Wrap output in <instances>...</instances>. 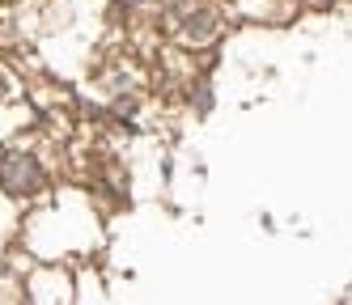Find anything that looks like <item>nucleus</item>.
<instances>
[{
    "mask_svg": "<svg viewBox=\"0 0 352 305\" xmlns=\"http://www.w3.org/2000/svg\"><path fill=\"white\" fill-rule=\"evenodd\" d=\"M0 178H5L13 191H30V187H38V170H34V161H30V157H17V152H9V157L0 161Z\"/></svg>",
    "mask_w": 352,
    "mask_h": 305,
    "instance_id": "f257e3e1",
    "label": "nucleus"
}]
</instances>
